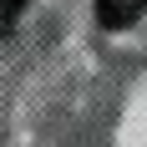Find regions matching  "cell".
Instances as JSON below:
<instances>
[{
  "instance_id": "obj_2",
  "label": "cell",
  "mask_w": 147,
  "mask_h": 147,
  "mask_svg": "<svg viewBox=\"0 0 147 147\" xmlns=\"http://www.w3.org/2000/svg\"><path fill=\"white\" fill-rule=\"evenodd\" d=\"M30 0H0V36H10L15 20H20V10H26Z\"/></svg>"
},
{
  "instance_id": "obj_1",
  "label": "cell",
  "mask_w": 147,
  "mask_h": 147,
  "mask_svg": "<svg viewBox=\"0 0 147 147\" xmlns=\"http://www.w3.org/2000/svg\"><path fill=\"white\" fill-rule=\"evenodd\" d=\"M142 10H147V0H96V20L107 30H122L132 20H142Z\"/></svg>"
}]
</instances>
